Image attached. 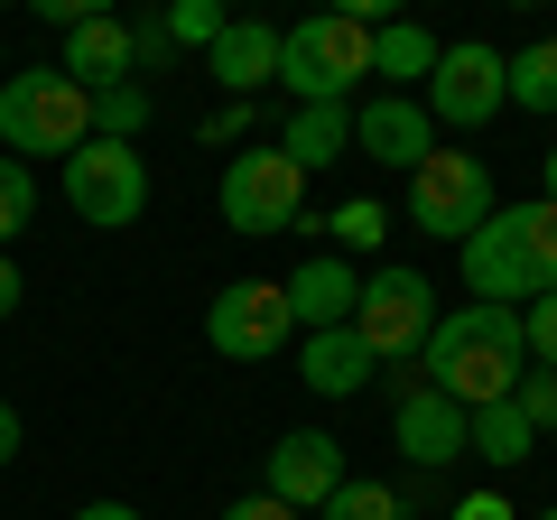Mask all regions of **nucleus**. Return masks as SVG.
<instances>
[{
    "mask_svg": "<svg viewBox=\"0 0 557 520\" xmlns=\"http://www.w3.org/2000/svg\"><path fill=\"white\" fill-rule=\"evenodd\" d=\"M418 362H428V391L456 409H493L520 391V372H530V354H520V317L511 307H483L465 298L456 317H437V335L418 344Z\"/></svg>",
    "mask_w": 557,
    "mask_h": 520,
    "instance_id": "nucleus-1",
    "label": "nucleus"
},
{
    "mask_svg": "<svg viewBox=\"0 0 557 520\" xmlns=\"http://www.w3.org/2000/svg\"><path fill=\"white\" fill-rule=\"evenodd\" d=\"M465 251V288H474L483 307H530L557 288V205H493V223H483L474 242H456Z\"/></svg>",
    "mask_w": 557,
    "mask_h": 520,
    "instance_id": "nucleus-2",
    "label": "nucleus"
},
{
    "mask_svg": "<svg viewBox=\"0 0 557 520\" xmlns=\"http://www.w3.org/2000/svg\"><path fill=\"white\" fill-rule=\"evenodd\" d=\"M94 140V94L65 84L57 65H20L0 84V159H75Z\"/></svg>",
    "mask_w": 557,
    "mask_h": 520,
    "instance_id": "nucleus-3",
    "label": "nucleus"
},
{
    "mask_svg": "<svg viewBox=\"0 0 557 520\" xmlns=\"http://www.w3.org/2000/svg\"><path fill=\"white\" fill-rule=\"evenodd\" d=\"M362 75H372V28L354 10H317V20L278 28V84L298 102H354Z\"/></svg>",
    "mask_w": 557,
    "mask_h": 520,
    "instance_id": "nucleus-4",
    "label": "nucleus"
},
{
    "mask_svg": "<svg viewBox=\"0 0 557 520\" xmlns=\"http://www.w3.org/2000/svg\"><path fill=\"white\" fill-rule=\"evenodd\" d=\"M399 223L428 233V242H474L483 223H493V168H483L474 149H428V159L409 168Z\"/></svg>",
    "mask_w": 557,
    "mask_h": 520,
    "instance_id": "nucleus-5",
    "label": "nucleus"
},
{
    "mask_svg": "<svg viewBox=\"0 0 557 520\" xmlns=\"http://www.w3.org/2000/svg\"><path fill=\"white\" fill-rule=\"evenodd\" d=\"M354 335H362V354L372 362H409L418 344L437 335V288H428V270H372L362 280V298H354Z\"/></svg>",
    "mask_w": 557,
    "mask_h": 520,
    "instance_id": "nucleus-6",
    "label": "nucleus"
},
{
    "mask_svg": "<svg viewBox=\"0 0 557 520\" xmlns=\"http://www.w3.org/2000/svg\"><path fill=\"white\" fill-rule=\"evenodd\" d=\"M288 335H298V317H288V288L278 280H233L205 307V344L223 362H270V354H288Z\"/></svg>",
    "mask_w": 557,
    "mask_h": 520,
    "instance_id": "nucleus-7",
    "label": "nucleus"
},
{
    "mask_svg": "<svg viewBox=\"0 0 557 520\" xmlns=\"http://www.w3.org/2000/svg\"><path fill=\"white\" fill-rule=\"evenodd\" d=\"M65 205H75V223H94V233L139 223V205H149V168H139V149L84 140L75 159H65Z\"/></svg>",
    "mask_w": 557,
    "mask_h": 520,
    "instance_id": "nucleus-8",
    "label": "nucleus"
},
{
    "mask_svg": "<svg viewBox=\"0 0 557 520\" xmlns=\"http://www.w3.org/2000/svg\"><path fill=\"white\" fill-rule=\"evenodd\" d=\"M223 223H233V233H288V223H298V205H307V177L288 159H278V149H242L233 168H223Z\"/></svg>",
    "mask_w": 557,
    "mask_h": 520,
    "instance_id": "nucleus-9",
    "label": "nucleus"
},
{
    "mask_svg": "<svg viewBox=\"0 0 557 520\" xmlns=\"http://www.w3.org/2000/svg\"><path fill=\"white\" fill-rule=\"evenodd\" d=\"M418 112L446 121V131H483L502 112V47H483V38L437 47V75H428V102Z\"/></svg>",
    "mask_w": 557,
    "mask_h": 520,
    "instance_id": "nucleus-10",
    "label": "nucleus"
},
{
    "mask_svg": "<svg viewBox=\"0 0 557 520\" xmlns=\"http://www.w3.org/2000/svg\"><path fill=\"white\" fill-rule=\"evenodd\" d=\"M270 502H288V511H325V502L344 493V446L325 437V428H298V437H278L270 446V483H260Z\"/></svg>",
    "mask_w": 557,
    "mask_h": 520,
    "instance_id": "nucleus-11",
    "label": "nucleus"
},
{
    "mask_svg": "<svg viewBox=\"0 0 557 520\" xmlns=\"http://www.w3.org/2000/svg\"><path fill=\"white\" fill-rule=\"evenodd\" d=\"M354 149L381 159V168H418L437 149V121L418 112L409 94H372V102H354Z\"/></svg>",
    "mask_w": 557,
    "mask_h": 520,
    "instance_id": "nucleus-12",
    "label": "nucleus"
},
{
    "mask_svg": "<svg viewBox=\"0 0 557 520\" xmlns=\"http://www.w3.org/2000/svg\"><path fill=\"white\" fill-rule=\"evenodd\" d=\"M57 75L84 84V94H112V84H131V20H112V10H84V20L65 28Z\"/></svg>",
    "mask_w": 557,
    "mask_h": 520,
    "instance_id": "nucleus-13",
    "label": "nucleus"
},
{
    "mask_svg": "<svg viewBox=\"0 0 557 520\" xmlns=\"http://www.w3.org/2000/svg\"><path fill=\"white\" fill-rule=\"evenodd\" d=\"M205 75H214L233 102H251L260 84L278 75V28H260V20H223V38L205 47Z\"/></svg>",
    "mask_w": 557,
    "mask_h": 520,
    "instance_id": "nucleus-14",
    "label": "nucleus"
},
{
    "mask_svg": "<svg viewBox=\"0 0 557 520\" xmlns=\"http://www.w3.org/2000/svg\"><path fill=\"white\" fill-rule=\"evenodd\" d=\"M288 317L307 325V335H317V325H354V298H362V280L354 270H344L335 251H317V260H298V270H288Z\"/></svg>",
    "mask_w": 557,
    "mask_h": 520,
    "instance_id": "nucleus-15",
    "label": "nucleus"
},
{
    "mask_svg": "<svg viewBox=\"0 0 557 520\" xmlns=\"http://www.w3.org/2000/svg\"><path fill=\"white\" fill-rule=\"evenodd\" d=\"M372 372H381V362L362 354V335H354V325H317V335L298 344V381L317 391V400H354V391H362Z\"/></svg>",
    "mask_w": 557,
    "mask_h": 520,
    "instance_id": "nucleus-16",
    "label": "nucleus"
},
{
    "mask_svg": "<svg viewBox=\"0 0 557 520\" xmlns=\"http://www.w3.org/2000/svg\"><path fill=\"white\" fill-rule=\"evenodd\" d=\"M391 437H399V456H409V465H456L465 456V409L437 400V391H409L399 419H391Z\"/></svg>",
    "mask_w": 557,
    "mask_h": 520,
    "instance_id": "nucleus-17",
    "label": "nucleus"
},
{
    "mask_svg": "<svg viewBox=\"0 0 557 520\" xmlns=\"http://www.w3.org/2000/svg\"><path fill=\"white\" fill-rule=\"evenodd\" d=\"M344 140H354V102H298V121H288V140H278V159L298 168H325V159H344Z\"/></svg>",
    "mask_w": 557,
    "mask_h": 520,
    "instance_id": "nucleus-18",
    "label": "nucleus"
},
{
    "mask_svg": "<svg viewBox=\"0 0 557 520\" xmlns=\"http://www.w3.org/2000/svg\"><path fill=\"white\" fill-rule=\"evenodd\" d=\"M372 75L391 84V94L428 84V75H437V38H428L418 20H381V28H372Z\"/></svg>",
    "mask_w": 557,
    "mask_h": 520,
    "instance_id": "nucleus-19",
    "label": "nucleus"
},
{
    "mask_svg": "<svg viewBox=\"0 0 557 520\" xmlns=\"http://www.w3.org/2000/svg\"><path fill=\"white\" fill-rule=\"evenodd\" d=\"M530 446H539V428L520 419L511 400H493V409H465V456H483L493 474H511V465L530 456Z\"/></svg>",
    "mask_w": 557,
    "mask_h": 520,
    "instance_id": "nucleus-20",
    "label": "nucleus"
},
{
    "mask_svg": "<svg viewBox=\"0 0 557 520\" xmlns=\"http://www.w3.org/2000/svg\"><path fill=\"white\" fill-rule=\"evenodd\" d=\"M502 102H520L530 121L557 112V38H530L520 57H502Z\"/></svg>",
    "mask_w": 557,
    "mask_h": 520,
    "instance_id": "nucleus-21",
    "label": "nucleus"
},
{
    "mask_svg": "<svg viewBox=\"0 0 557 520\" xmlns=\"http://www.w3.org/2000/svg\"><path fill=\"white\" fill-rule=\"evenodd\" d=\"M139 131H149V84H112V94H94V140L131 149Z\"/></svg>",
    "mask_w": 557,
    "mask_h": 520,
    "instance_id": "nucleus-22",
    "label": "nucleus"
},
{
    "mask_svg": "<svg viewBox=\"0 0 557 520\" xmlns=\"http://www.w3.org/2000/svg\"><path fill=\"white\" fill-rule=\"evenodd\" d=\"M28 223H38V177H28L20 159H0V251H10Z\"/></svg>",
    "mask_w": 557,
    "mask_h": 520,
    "instance_id": "nucleus-23",
    "label": "nucleus"
},
{
    "mask_svg": "<svg viewBox=\"0 0 557 520\" xmlns=\"http://www.w3.org/2000/svg\"><path fill=\"white\" fill-rule=\"evenodd\" d=\"M335 242H344V251H381V242H391V205L344 196V205H335Z\"/></svg>",
    "mask_w": 557,
    "mask_h": 520,
    "instance_id": "nucleus-24",
    "label": "nucleus"
},
{
    "mask_svg": "<svg viewBox=\"0 0 557 520\" xmlns=\"http://www.w3.org/2000/svg\"><path fill=\"white\" fill-rule=\"evenodd\" d=\"M317 520H399V493H391V483H354V474H344V493L325 502Z\"/></svg>",
    "mask_w": 557,
    "mask_h": 520,
    "instance_id": "nucleus-25",
    "label": "nucleus"
},
{
    "mask_svg": "<svg viewBox=\"0 0 557 520\" xmlns=\"http://www.w3.org/2000/svg\"><path fill=\"white\" fill-rule=\"evenodd\" d=\"M168 65H177L168 20H159V10H149V20H131V84H139V75H168Z\"/></svg>",
    "mask_w": 557,
    "mask_h": 520,
    "instance_id": "nucleus-26",
    "label": "nucleus"
},
{
    "mask_svg": "<svg viewBox=\"0 0 557 520\" xmlns=\"http://www.w3.org/2000/svg\"><path fill=\"white\" fill-rule=\"evenodd\" d=\"M520 354H530L539 372H557V288H548V298H530V307H520Z\"/></svg>",
    "mask_w": 557,
    "mask_h": 520,
    "instance_id": "nucleus-27",
    "label": "nucleus"
},
{
    "mask_svg": "<svg viewBox=\"0 0 557 520\" xmlns=\"http://www.w3.org/2000/svg\"><path fill=\"white\" fill-rule=\"evenodd\" d=\"M159 20H168V38H177V47H214L223 38V10H214V0H168Z\"/></svg>",
    "mask_w": 557,
    "mask_h": 520,
    "instance_id": "nucleus-28",
    "label": "nucleus"
},
{
    "mask_svg": "<svg viewBox=\"0 0 557 520\" xmlns=\"http://www.w3.org/2000/svg\"><path fill=\"white\" fill-rule=\"evenodd\" d=\"M511 409H520V419H530V428H557V372H520Z\"/></svg>",
    "mask_w": 557,
    "mask_h": 520,
    "instance_id": "nucleus-29",
    "label": "nucleus"
},
{
    "mask_svg": "<svg viewBox=\"0 0 557 520\" xmlns=\"http://www.w3.org/2000/svg\"><path fill=\"white\" fill-rule=\"evenodd\" d=\"M242 131H251V102H223V112H214V121H205V140H214V149H233V140H242Z\"/></svg>",
    "mask_w": 557,
    "mask_h": 520,
    "instance_id": "nucleus-30",
    "label": "nucleus"
},
{
    "mask_svg": "<svg viewBox=\"0 0 557 520\" xmlns=\"http://www.w3.org/2000/svg\"><path fill=\"white\" fill-rule=\"evenodd\" d=\"M223 520H298V511H288V502H270V493H242Z\"/></svg>",
    "mask_w": 557,
    "mask_h": 520,
    "instance_id": "nucleus-31",
    "label": "nucleus"
},
{
    "mask_svg": "<svg viewBox=\"0 0 557 520\" xmlns=\"http://www.w3.org/2000/svg\"><path fill=\"white\" fill-rule=\"evenodd\" d=\"M456 520H520V511H511L502 493H465V502H456Z\"/></svg>",
    "mask_w": 557,
    "mask_h": 520,
    "instance_id": "nucleus-32",
    "label": "nucleus"
},
{
    "mask_svg": "<svg viewBox=\"0 0 557 520\" xmlns=\"http://www.w3.org/2000/svg\"><path fill=\"white\" fill-rule=\"evenodd\" d=\"M20 298H28V288H20V260H10V251H0V325H10V317H20Z\"/></svg>",
    "mask_w": 557,
    "mask_h": 520,
    "instance_id": "nucleus-33",
    "label": "nucleus"
},
{
    "mask_svg": "<svg viewBox=\"0 0 557 520\" xmlns=\"http://www.w3.org/2000/svg\"><path fill=\"white\" fill-rule=\"evenodd\" d=\"M10 456H20V409L0 400V465H10Z\"/></svg>",
    "mask_w": 557,
    "mask_h": 520,
    "instance_id": "nucleus-34",
    "label": "nucleus"
},
{
    "mask_svg": "<svg viewBox=\"0 0 557 520\" xmlns=\"http://www.w3.org/2000/svg\"><path fill=\"white\" fill-rule=\"evenodd\" d=\"M75 520H139V511H131V502H84Z\"/></svg>",
    "mask_w": 557,
    "mask_h": 520,
    "instance_id": "nucleus-35",
    "label": "nucleus"
},
{
    "mask_svg": "<svg viewBox=\"0 0 557 520\" xmlns=\"http://www.w3.org/2000/svg\"><path fill=\"white\" fill-rule=\"evenodd\" d=\"M539 177H548V186H539V205H557V149H548V168H539Z\"/></svg>",
    "mask_w": 557,
    "mask_h": 520,
    "instance_id": "nucleus-36",
    "label": "nucleus"
},
{
    "mask_svg": "<svg viewBox=\"0 0 557 520\" xmlns=\"http://www.w3.org/2000/svg\"><path fill=\"white\" fill-rule=\"evenodd\" d=\"M539 520H557V511H539Z\"/></svg>",
    "mask_w": 557,
    "mask_h": 520,
    "instance_id": "nucleus-37",
    "label": "nucleus"
}]
</instances>
